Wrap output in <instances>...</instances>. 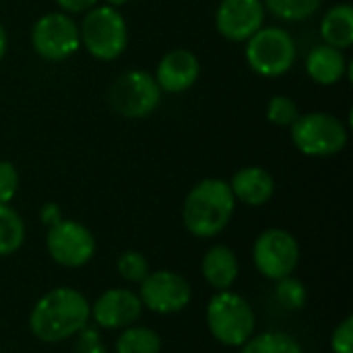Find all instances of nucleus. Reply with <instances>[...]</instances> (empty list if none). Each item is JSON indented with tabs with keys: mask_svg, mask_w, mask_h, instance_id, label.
I'll return each instance as SVG.
<instances>
[{
	"mask_svg": "<svg viewBox=\"0 0 353 353\" xmlns=\"http://www.w3.org/2000/svg\"><path fill=\"white\" fill-rule=\"evenodd\" d=\"M91 306L87 298L72 288H56L41 296L31 310L29 329L43 343L72 339L89 325Z\"/></svg>",
	"mask_w": 353,
	"mask_h": 353,
	"instance_id": "f257e3e1",
	"label": "nucleus"
},
{
	"mask_svg": "<svg viewBox=\"0 0 353 353\" xmlns=\"http://www.w3.org/2000/svg\"><path fill=\"white\" fill-rule=\"evenodd\" d=\"M236 199L228 182L207 178L199 182L186 196L182 219L186 230L196 238H213L230 223Z\"/></svg>",
	"mask_w": 353,
	"mask_h": 353,
	"instance_id": "f03ea898",
	"label": "nucleus"
},
{
	"mask_svg": "<svg viewBox=\"0 0 353 353\" xmlns=\"http://www.w3.org/2000/svg\"><path fill=\"white\" fill-rule=\"evenodd\" d=\"M207 327L221 345L242 347L254 335V310L242 296L217 292L207 306Z\"/></svg>",
	"mask_w": 353,
	"mask_h": 353,
	"instance_id": "7ed1b4c3",
	"label": "nucleus"
},
{
	"mask_svg": "<svg viewBox=\"0 0 353 353\" xmlns=\"http://www.w3.org/2000/svg\"><path fill=\"white\" fill-rule=\"evenodd\" d=\"M81 43L97 60L118 58L128 43V27L116 6H93L79 29Z\"/></svg>",
	"mask_w": 353,
	"mask_h": 353,
	"instance_id": "20e7f679",
	"label": "nucleus"
},
{
	"mask_svg": "<svg viewBox=\"0 0 353 353\" xmlns=\"http://www.w3.org/2000/svg\"><path fill=\"white\" fill-rule=\"evenodd\" d=\"M292 141L304 155L329 157L347 145V128L333 114L310 112L292 124Z\"/></svg>",
	"mask_w": 353,
	"mask_h": 353,
	"instance_id": "39448f33",
	"label": "nucleus"
},
{
	"mask_svg": "<svg viewBox=\"0 0 353 353\" xmlns=\"http://www.w3.org/2000/svg\"><path fill=\"white\" fill-rule=\"evenodd\" d=\"M246 60L261 77H279L296 62V43L281 27H261L248 37Z\"/></svg>",
	"mask_w": 353,
	"mask_h": 353,
	"instance_id": "423d86ee",
	"label": "nucleus"
},
{
	"mask_svg": "<svg viewBox=\"0 0 353 353\" xmlns=\"http://www.w3.org/2000/svg\"><path fill=\"white\" fill-rule=\"evenodd\" d=\"M159 99V85L145 70H128L110 87V103L124 118H147L155 112Z\"/></svg>",
	"mask_w": 353,
	"mask_h": 353,
	"instance_id": "0eeeda50",
	"label": "nucleus"
},
{
	"mask_svg": "<svg viewBox=\"0 0 353 353\" xmlns=\"http://www.w3.org/2000/svg\"><path fill=\"white\" fill-rule=\"evenodd\" d=\"M252 259L263 277L279 281L296 271L300 263V246L290 232L273 228L256 238Z\"/></svg>",
	"mask_w": 353,
	"mask_h": 353,
	"instance_id": "6e6552de",
	"label": "nucleus"
},
{
	"mask_svg": "<svg viewBox=\"0 0 353 353\" xmlns=\"http://www.w3.org/2000/svg\"><path fill=\"white\" fill-rule=\"evenodd\" d=\"M31 43L41 58L58 62L79 50L81 33L72 17L66 12H48L33 25Z\"/></svg>",
	"mask_w": 353,
	"mask_h": 353,
	"instance_id": "1a4fd4ad",
	"label": "nucleus"
},
{
	"mask_svg": "<svg viewBox=\"0 0 353 353\" xmlns=\"http://www.w3.org/2000/svg\"><path fill=\"white\" fill-rule=\"evenodd\" d=\"M46 248L54 263L74 269L87 265L95 254V238L79 221L60 219L52 228H48Z\"/></svg>",
	"mask_w": 353,
	"mask_h": 353,
	"instance_id": "9d476101",
	"label": "nucleus"
},
{
	"mask_svg": "<svg viewBox=\"0 0 353 353\" xmlns=\"http://www.w3.org/2000/svg\"><path fill=\"white\" fill-rule=\"evenodd\" d=\"M139 298L143 308L157 314H174L188 306L192 298L190 283L174 271H155L141 281Z\"/></svg>",
	"mask_w": 353,
	"mask_h": 353,
	"instance_id": "9b49d317",
	"label": "nucleus"
},
{
	"mask_svg": "<svg viewBox=\"0 0 353 353\" xmlns=\"http://www.w3.org/2000/svg\"><path fill=\"white\" fill-rule=\"evenodd\" d=\"M265 6L261 0H223L215 14L217 31L232 41H244L263 27Z\"/></svg>",
	"mask_w": 353,
	"mask_h": 353,
	"instance_id": "f8f14e48",
	"label": "nucleus"
},
{
	"mask_svg": "<svg viewBox=\"0 0 353 353\" xmlns=\"http://www.w3.org/2000/svg\"><path fill=\"white\" fill-rule=\"evenodd\" d=\"M143 312L139 294L130 290H108L91 306L93 321L103 329H126L132 327Z\"/></svg>",
	"mask_w": 353,
	"mask_h": 353,
	"instance_id": "ddd939ff",
	"label": "nucleus"
},
{
	"mask_svg": "<svg viewBox=\"0 0 353 353\" xmlns=\"http://www.w3.org/2000/svg\"><path fill=\"white\" fill-rule=\"evenodd\" d=\"M201 74L199 58L188 50H172L168 52L155 72V83L159 89L168 93H182L190 89Z\"/></svg>",
	"mask_w": 353,
	"mask_h": 353,
	"instance_id": "4468645a",
	"label": "nucleus"
},
{
	"mask_svg": "<svg viewBox=\"0 0 353 353\" xmlns=\"http://www.w3.org/2000/svg\"><path fill=\"white\" fill-rule=\"evenodd\" d=\"M230 188L234 192V199L250 207H261L271 201L275 192V180L265 168L248 165L234 174Z\"/></svg>",
	"mask_w": 353,
	"mask_h": 353,
	"instance_id": "2eb2a0df",
	"label": "nucleus"
},
{
	"mask_svg": "<svg viewBox=\"0 0 353 353\" xmlns=\"http://www.w3.org/2000/svg\"><path fill=\"white\" fill-rule=\"evenodd\" d=\"M238 271L240 269L234 250L223 244L209 248L203 259V277L211 288L219 292H225L234 285V281L238 279Z\"/></svg>",
	"mask_w": 353,
	"mask_h": 353,
	"instance_id": "dca6fc26",
	"label": "nucleus"
},
{
	"mask_svg": "<svg viewBox=\"0 0 353 353\" xmlns=\"http://www.w3.org/2000/svg\"><path fill=\"white\" fill-rule=\"evenodd\" d=\"M345 68H347V62L341 50L327 46V43L312 48L306 58V70L310 79L321 85H335L337 81H341Z\"/></svg>",
	"mask_w": 353,
	"mask_h": 353,
	"instance_id": "f3484780",
	"label": "nucleus"
},
{
	"mask_svg": "<svg viewBox=\"0 0 353 353\" xmlns=\"http://www.w3.org/2000/svg\"><path fill=\"white\" fill-rule=\"evenodd\" d=\"M323 39L327 46H333L337 50H345L353 43V8L350 4L333 6L321 25Z\"/></svg>",
	"mask_w": 353,
	"mask_h": 353,
	"instance_id": "a211bd4d",
	"label": "nucleus"
},
{
	"mask_svg": "<svg viewBox=\"0 0 353 353\" xmlns=\"http://www.w3.org/2000/svg\"><path fill=\"white\" fill-rule=\"evenodd\" d=\"M25 242V223L21 215L8 207L6 203H0V256L14 254Z\"/></svg>",
	"mask_w": 353,
	"mask_h": 353,
	"instance_id": "6ab92c4d",
	"label": "nucleus"
},
{
	"mask_svg": "<svg viewBox=\"0 0 353 353\" xmlns=\"http://www.w3.org/2000/svg\"><path fill=\"white\" fill-rule=\"evenodd\" d=\"M116 353H161V337L147 327H126L116 341Z\"/></svg>",
	"mask_w": 353,
	"mask_h": 353,
	"instance_id": "aec40b11",
	"label": "nucleus"
},
{
	"mask_svg": "<svg viewBox=\"0 0 353 353\" xmlns=\"http://www.w3.org/2000/svg\"><path fill=\"white\" fill-rule=\"evenodd\" d=\"M240 353H304L302 345L288 333H263L250 337Z\"/></svg>",
	"mask_w": 353,
	"mask_h": 353,
	"instance_id": "412c9836",
	"label": "nucleus"
},
{
	"mask_svg": "<svg viewBox=\"0 0 353 353\" xmlns=\"http://www.w3.org/2000/svg\"><path fill=\"white\" fill-rule=\"evenodd\" d=\"M265 4L283 21H302L319 10L321 0H265Z\"/></svg>",
	"mask_w": 353,
	"mask_h": 353,
	"instance_id": "4be33fe9",
	"label": "nucleus"
},
{
	"mask_svg": "<svg viewBox=\"0 0 353 353\" xmlns=\"http://www.w3.org/2000/svg\"><path fill=\"white\" fill-rule=\"evenodd\" d=\"M275 298L285 310H302L306 306L308 292H306V285L302 281H298L290 275V277H283L277 281Z\"/></svg>",
	"mask_w": 353,
	"mask_h": 353,
	"instance_id": "5701e85b",
	"label": "nucleus"
},
{
	"mask_svg": "<svg viewBox=\"0 0 353 353\" xmlns=\"http://www.w3.org/2000/svg\"><path fill=\"white\" fill-rule=\"evenodd\" d=\"M298 116L300 110L296 101L288 95H275L267 105V118L277 126H292L298 120Z\"/></svg>",
	"mask_w": 353,
	"mask_h": 353,
	"instance_id": "b1692460",
	"label": "nucleus"
},
{
	"mask_svg": "<svg viewBox=\"0 0 353 353\" xmlns=\"http://www.w3.org/2000/svg\"><path fill=\"white\" fill-rule=\"evenodd\" d=\"M118 273L122 275V279L130 281V283H141L151 271H149V263L141 252L128 250L118 259Z\"/></svg>",
	"mask_w": 353,
	"mask_h": 353,
	"instance_id": "393cba45",
	"label": "nucleus"
},
{
	"mask_svg": "<svg viewBox=\"0 0 353 353\" xmlns=\"http://www.w3.org/2000/svg\"><path fill=\"white\" fill-rule=\"evenodd\" d=\"M72 353H108V347L103 345L99 331L87 325L74 335Z\"/></svg>",
	"mask_w": 353,
	"mask_h": 353,
	"instance_id": "a878e982",
	"label": "nucleus"
},
{
	"mask_svg": "<svg viewBox=\"0 0 353 353\" xmlns=\"http://www.w3.org/2000/svg\"><path fill=\"white\" fill-rule=\"evenodd\" d=\"M19 188V172L10 161H0V203H10Z\"/></svg>",
	"mask_w": 353,
	"mask_h": 353,
	"instance_id": "bb28decb",
	"label": "nucleus"
},
{
	"mask_svg": "<svg viewBox=\"0 0 353 353\" xmlns=\"http://www.w3.org/2000/svg\"><path fill=\"white\" fill-rule=\"evenodd\" d=\"M331 350L333 353H353V319L347 316L331 337Z\"/></svg>",
	"mask_w": 353,
	"mask_h": 353,
	"instance_id": "cd10ccee",
	"label": "nucleus"
},
{
	"mask_svg": "<svg viewBox=\"0 0 353 353\" xmlns=\"http://www.w3.org/2000/svg\"><path fill=\"white\" fill-rule=\"evenodd\" d=\"M56 2L62 10L72 12V14L74 12H87L97 4V0H56Z\"/></svg>",
	"mask_w": 353,
	"mask_h": 353,
	"instance_id": "c85d7f7f",
	"label": "nucleus"
},
{
	"mask_svg": "<svg viewBox=\"0 0 353 353\" xmlns=\"http://www.w3.org/2000/svg\"><path fill=\"white\" fill-rule=\"evenodd\" d=\"M39 217H41V221H43L48 228H52L54 223H58V221L62 219V215H60V207H58V205H54V203H48V205H43V207H41Z\"/></svg>",
	"mask_w": 353,
	"mask_h": 353,
	"instance_id": "c756f323",
	"label": "nucleus"
},
{
	"mask_svg": "<svg viewBox=\"0 0 353 353\" xmlns=\"http://www.w3.org/2000/svg\"><path fill=\"white\" fill-rule=\"evenodd\" d=\"M6 31H4V25L0 23V60L4 58V54H6Z\"/></svg>",
	"mask_w": 353,
	"mask_h": 353,
	"instance_id": "7c9ffc66",
	"label": "nucleus"
},
{
	"mask_svg": "<svg viewBox=\"0 0 353 353\" xmlns=\"http://www.w3.org/2000/svg\"><path fill=\"white\" fill-rule=\"evenodd\" d=\"M110 2V6H122V4H126L128 0H108Z\"/></svg>",
	"mask_w": 353,
	"mask_h": 353,
	"instance_id": "2f4dec72",
	"label": "nucleus"
}]
</instances>
